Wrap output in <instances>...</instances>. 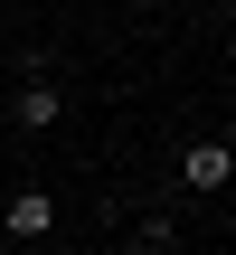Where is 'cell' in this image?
<instances>
[{
	"instance_id": "3",
	"label": "cell",
	"mask_w": 236,
	"mask_h": 255,
	"mask_svg": "<svg viewBox=\"0 0 236 255\" xmlns=\"http://www.w3.org/2000/svg\"><path fill=\"white\" fill-rule=\"evenodd\" d=\"M0 227H9V246H38V237H57V199H47V189H19V199L0 208Z\"/></svg>"
},
{
	"instance_id": "4",
	"label": "cell",
	"mask_w": 236,
	"mask_h": 255,
	"mask_svg": "<svg viewBox=\"0 0 236 255\" xmlns=\"http://www.w3.org/2000/svg\"><path fill=\"white\" fill-rule=\"evenodd\" d=\"M170 246H180L170 218H142V227H132V255H170Z\"/></svg>"
},
{
	"instance_id": "2",
	"label": "cell",
	"mask_w": 236,
	"mask_h": 255,
	"mask_svg": "<svg viewBox=\"0 0 236 255\" xmlns=\"http://www.w3.org/2000/svg\"><path fill=\"white\" fill-rule=\"evenodd\" d=\"M236 180V142H218V132H199V142H180V189H227Z\"/></svg>"
},
{
	"instance_id": "1",
	"label": "cell",
	"mask_w": 236,
	"mask_h": 255,
	"mask_svg": "<svg viewBox=\"0 0 236 255\" xmlns=\"http://www.w3.org/2000/svg\"><path fill=\"white\" fill-rule=\"evenodd\" d=\"M9 123H19V132H57V123H66V85H57L47 66H28L19 95H9Z\"/></svg>"
}]
</instances>
